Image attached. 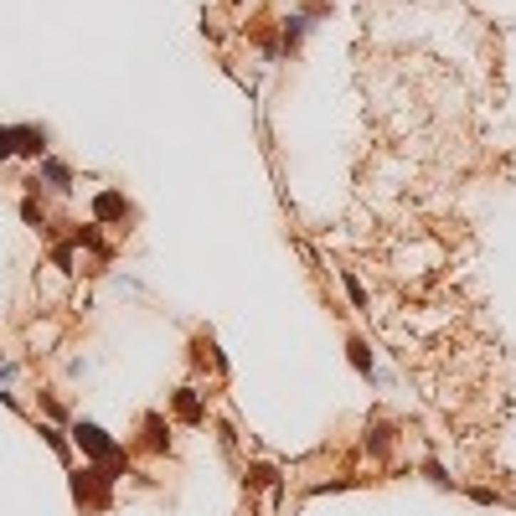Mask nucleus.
Listing matches in <instances>:
<instances>
[{
    "label": "nucleus",
    "mask_w": 516,
    "mask_h": 516,
    "mask_svg": "<svg viewBox=\"0 0 516 516\" xmlns=\"http://www.w3.org/2000/svg\"><path fill=\"white\" fill-rule=\"evenodd\" d=\"M73 434H78V444H83V449H88V455H93V460H119V449H114V439H109V434H103V428H98V423H78V428H73Z\"/></svg>",
    "instance_id": "f257e3e1"
},
{
    "label": "nucleus",
    "mask_w": 516,
    "mask_h": 516,
    "mask_svg": "<svg viewBox=\"0 0 516 516\" xmlns=\"http://www.w3.org/2000/svg\"><path fill=\"white\" fill-rule=\"evenodd\" d=\"M16 150L21 155H41V135L36 129H0V160L16 155Z\"/></svg>",
    "instance_id": "f03ea898"
},
{
    "label": "nucleus",
    "mask_w": 516,
    "mask_h": 516,
    "mask_svg": "<svg viewBox=\"0 0 516 516\" xmlns=\"http://www.w3.org/2000/svg\"><path fill=\"white\" fill-rule=\"evenodd\" d=\"M119 212H124L119 197H98V217H119Z\"/></svg>",
    "instance_id": "20e7f679"
},
{
    "label": "nucleus",
    "mask_w": 516,
    "mask_h": 516,
    "mask_svg": "<svg viewBox=\"0 0 516 516\" xmlns=\"http://www.w3.org/2000/svg\"><path fill=\"white\" fill-rule=\"evenodd\" d=\"M41 176L57 181V186H68V181H73V176H68V165H57V160H41Z\"/></svg>",
    "instance_id": "7ed1b4c3"
},
{
    "label": "nucleus",
    "mask_w": 516,
    "mask_h": 516,
    "mask_svg": "<svg viewBox=\"0 0 516 516\" xmlns=\"http://www.w3.org/2000/svg\"><path fill=\"white\" fill-rule=\"evenodd\" d=\"M351 361H356L361 372H372V361H367V346H361V341H351Z\"/></svg>",
    "instance_id": "39448f33"
}]
</instances>
